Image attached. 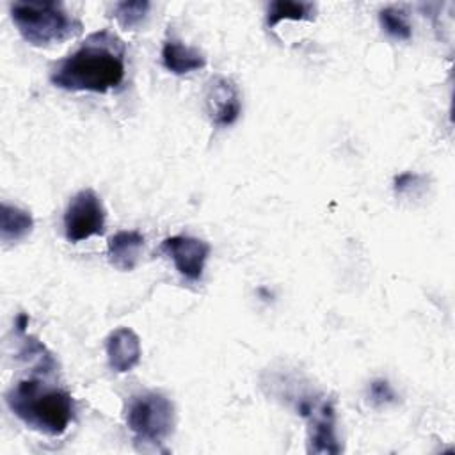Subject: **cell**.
<instances>
[{
    "mask_svg": "<svg viewBox=\"0 0 455 455\" xmlns=\"http://www.w3.org/2000/svg\"><path fill=\"white\" fill-rule=\"evenodd\" d=\"M379 21L382 30L398 41H409L412 37V27L403 9L400 7H384L379 12Z\"/></svg>",
    "mask_w": 455,
    "mask_h": 455,
    "instance_id": "cell-14",
    "label": "cell"
},
{
    "mask_svg": "<svg viewBox=\"0 0 455 455\" xmlns=\"http://www.w3.org/2000/svg\"><path fill=\"white\" fill-rule=\"evenodd\" d=\"M316 14V5L311 2H291V0H275L268 5L267 11V27L272 28L283 20H293V21H302V20H315Z\"/></svg>",
    "mask_w": 455,
    "mask_h": 455,
    "instance_id": "cell-13",
    "label": "cell"
},
{
    "mask_svg": "<svg viewBox=\"0 0 455 455\" xmlns=\"http://www.w3.org/2000/svg\"><path fill=\"white\" fill-rule=\"evenodd\" d=\"M9 411L28 428L44 435H62L75 412L71 395L57 386H50L39 377L23 379L5 393Z\"/></svg>",
    "mask_w": 455,
    "mask_h": 455,
    "instance_id": "cell-2",
    "label": "cell"
},
{
    "mask_svg": "<svg viewBox=\"0 0 455 455\" xmlns=\"http://www.w3.org/2000/svg\"><path fill=\"white\" fill-rule=\"evenodd\" d=\"M297 412L307 421L309 439L307 450L311 453H339L341 446L336 435V416L331 400L318 396H300Z\"/></svg>",
    "mask_w": 455,
    "mask_h": 455,
    "instance_id": "cell-6",
    "label": "cell"
},
{
    "mask_svg": "<svg viewBox=\"0 0 455 455\" xmlns=\"http://www.w3.org/2000/svg\"><path fill=\"white\" fill-rule=\"evenodd\" d=\"M27 327H28V315H25V313L18 315V318H16V329H18V332H25Z\"/></svg>",
    "mask_w": 455,
    "mask_h": 455,
    "instance_id": "cell-18",
    "label": "cell"
},
{
    "mask_svg": "<svg viewBox=\"0 0 455 455\" xmlns=\"http://www.w3.org/2000/svg\"><path fill=\"white\" fill-rule=\"evenodd\" d=\"M105 231V208L92 188L75 194L64 212V235L71 243L100 236Z\"/></svg>",
    "mask_w": 455,
    "mask_h": 455,
    "instance_id": "cell-5",
    "label": "cell"
},
{
    "mask_svg": "<svg viewBox=\"0 0 455 455\" xmlns=\"http://www.w3.org/2000/svg\"><path fill=\"white\" fill-rule=\"evenodd\" d=\"M144 242V235L133 229L114 233L107 242V256L110 265L121 272L133 270L140 259Z\"/></svg>",
    "mask_w": 455,
    "mask_h": 455,
    "instance_id": "cell-10",
    "label": "cell"
},
{
    "mask_svg": "<svg viewBox=\"0 0 455 455\" xmlns=\"http://www.w3.org/2000/svg\"><path fill=\"white\" fill-rule=\"evenodd\" d=\"M160 252L169 256L176 270L188 281H199L204 270V263L210 254V245L194 236L176 235L162 242Z\"/></svg>",
    "mask_w": 455,
    "mask_h": 455,
    "instance_id": "cell-8",
    "label": "cell"
},
{
    "mask_svg": "<svg viewBox=\"0 0 455 455\" xmlns=\"http://www.w3.org/2000/svg\"><path fill=\"white\" fill-rule=\"evenodd\" d=\"M368 396L373 405H387L396 402V395L391 387V384L384 379H377L368 387Z\"/></svg>",
    "mask_w": 455,
    "mask_h": 455,
    "instance_id": "cell-16",
    "label": "cell"
},
{
    "mask_svg": "<svg viewBox=\"0 0 455 455\" xmlns=\"http://www.w3.org/2000/svg\"><path fill=\"white\" fill-rule=\"evenodd\" d=\"M124 419L137 443L158 446L174 430V405L158 391H144L130 398Z\"/></svg>",
    "mask_w": 455,
    "mask_h": 455,
    "instance_id": "cell-4",
    "label": "cell"
},
{
    "mask_svg": "<svg viewBox=\"0 0 455 455\" xmlns=\"http://www.w3.org/2000/svg\"><path fill=\"white\" fill-rule=\"evenodd\" d=\"M34 228V219L30 215V212L9 204V203H2L0 206V238L4 243H12V242H20L25 236L30 235Z\"/></svg>",
    "mask_w": 455,
    "mask_h": 455,
    "instance_id": "cell-12",
    "label": "cell"
},
{
    "mask_svg": "<svg viewBox=\"0 0 455 455\" xmlns=\"http://www.w3.org/2000/svg\"><path fill=\"white\" fill-rule=\"evenodd\" d=\"M204 105L215 126H231L242 114V94L238 85L222 75H215L206 84Z\"/></svg>",
    "mask_w": 455,
    "mask_h": 455,
    "instance_id": "cell-7",
    "label": "cell"
},
{
    "mask_svg": "<svg viewBox=\"0 0 455 455\" xmlns=\"http://www.w3.org/2000/svg\"><path fill=\"white\" fill-rule=\"evenodd\" d=\"M419 181V176L418 174H412V172H403L400 176L395 178V192L402 194L409 188H412L416 183Z\"/></svg>",
    "mask_w": 455,
    "mask_h": 455,
    "instance_id": "cell-17",
    "label": "cell"
},
{
    "mask_svg": "<svg viewBox=\"0 0 455 455\" xmlns=\"http://www.w3.org/2000/svg\"><path fill=\"white\" fill-rule=\"evenodd\" d=\"M108 366L117 373H126L140 363V339L130 327H117L107 338Z\"/></svg>",
    "mask_w": 455,
    "mask_h": 455,
    "instance_id": "cell-9",
    "label": "cell"
},
{
    "mask_svg": "<svg viewBox=\"0 0 455 455\" xmlns=\"http://www.w3.org/2000/svg\"><path fill=\"white\" fill-rule=\"evenodd\" d=\"M151 4L146 0L117 2L114 5V18L124 30H137L148 18Z\"/></svg>",
    "mask_w": 455,
    "mask_h": 455,
    "instance_id": "cell-15",
    "label": "cell"
},
{
    "mask_svg": "<svg viewBox=\"0 0 455 455\" xmlns=\"http://www.w3.org/2000/svg\"><path fill=\"white\" fill-rule=\"evenodd\" d=\"M126 48L110 30L92 32L69 55L57 60L50 71V82L71 92L116 91L126 75Z\"/></svg>",
    "mask_w": 455,
    "mask_h": 455,
    "instance_id": "cell-1",
    "label": "cell"
},
{
    "mask_svg": "<svg viewBox=\"0 0 455 455\" xmlns=\"http://www.w3.org/2000/svg\"><path fill=\"white\" fill-rule=\"evenodd\" d=\"M162 64L172 75H187L206 66V57L180 39L171 37L162 46Z\"/></svg>",
    "mask_w": 455,
    "mask_h": 455,
    "instance_id": "cell-11",
    "label": "cell"
},
{
    "mask_svg": "<svg viewBox=\"0 0 455 455\" xmlns=\"http://www.w3.org/2000/svg\"><path fill=\"white\" fill-rule=\"evenodd\" d=\"M11 18L21 37L34 46H48L82 34L84 25L57 2H14Z\"/></svg>",
    "mask_w": 455,
    "mask_h": 455,
    "instance_id": "cell-3",
    "label": "cell"
}]
</instances>
